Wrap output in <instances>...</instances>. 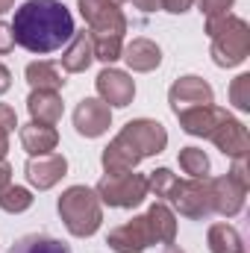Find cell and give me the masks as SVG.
<instances>
[{"label": "cell", "instance_id": "2", "mask_svg": "<svg viewBox=\"0 0 250 253\" xmlns=\"http://www.w3.org/2000/svg\"><path fill=\"white\" fill-rule=\"evenodd\" d=\"M206 36L212 42V62L218 68H239L250 56V24L233 12L206 18Z\"/></svg>", "mask_w": 250, "mask_h": 253}, {"label": "cell", "instance_id": "25", "mask_svg": "<svg viewBox=\"0 0 250 253\" xmlns=\"http://www.w3.org/2000/svg\"><path fill=\"white\" fill-rule=\"evenodd\" d=\"M180 183L183 180L171 168H156V171L147 174V191L156 194V197H162V200H174L177 191H180Z\"/></svg>", "mask_w": 250, "mask_h": 253}, {"label": "cell", "instance_id": "7", "mask_svg": "<svg viewBox=\"0 0 250 253\" xmlns=\"http://www.w3.org/2000/svg\"><path fill=\"white\" fill-rule=\"evenodd\" d=\"M121 135L129 138V144L141 153V159L147 156H156L168 147V129L153 121V118H132L121 126Z\"/></svg>", "mask_w": 250, "mask_h": 253}, {"label": "cell", "instance_id": "4", "mask_svg": "<svg viewBox=\"0 0 250 253\" xmlns=\"http://www.w3.org/2000/svg\"><path fill=\"white\" fill-rule=\"evenodd\" d=\"M94 191H97L100 203H106L112 209H135L150 194L147 191V177L144 174H135V171H126V174H103L100 183L94 186Z\"/></svg>", "mask_w": 250, "mask_h": 253}, {"label": "cell", "instance_id": "16", "mask_svg": "<svg viewBox=\"0 0 250 253\" xmlns=\"http://www.w3.org/2000/svg\"><path fill=\"white\" fill-rule=\"evenodd\" d=\"M27 112H30V121H36V124L56 126L62 121L65 103H62V97H59V91L33 88L30 97H27Z\"/></svg>", "mask_w": 250, "mask_h": 253}, {"label": "cell", "instance_id": "20", "mask_svg": "<svg viewBox=\"0 0 250 253\" xmlns=\"http://www.w3.org/2000/svg\"><path fill=\"white\" fill-rule=\"evenodd\" d=\"M21 144L30 156H44V153H53L56 144H59V132L56 126H47V124H30L21 126Z\"/></svg>", "mask_w": 250, "mask_h": 253}, {"label": "cell", "instance_id": "11", "mask_svg": "<svg viewBox=\"0 0 250 253\" xmlns=\"http://www.w3.org/2000/svg\"><path fill=\"white\" fill-rule=\"evenodd\" d=\"M209 141H212L224 156H230V159H242V156H248V150H250L248 126L242 124L236 115H230V112L221 115V121H218L215 129L209 132Z\"/></svg>", "mask_w": 250, "mask_h": 253}, {"label": "cell", "instance_id": "30", "mask_svg": "<svg viewBox=\"0 0 250 253\" xmlns=\"http://www.w3.org/2000/svg\"><path fill=\"white\" fill-rule=\"evenodd\" d=\"M230 177L242 186V189L250 191V177H248V156H242V159H233V168H230Z\"/></svg>", "mask_w": 250, "mask_h": 253}, {"label": "cell", "instance_id": "3", "mask_svg": "<svg viewBox=\"0 0 250 253\" xmlns=\"http://www.w3.org/2000/svg\"><path fill=\"white\" fill-rule=\"evenodd\" d=\"M56 212L62 218L65 230L74 239H91L103 224V203H100L97 191L88 186L65 189L56 200Z\"/></svg>", "mask_w": 250, "mask_h": 253}, {"label": "cell", "instance_id": "12", "mask_svg": "<svg viewBox=\"0 0 250 253\" xmlns=\"http://www.w3.org/2000/svg\"><path fill=\"white\" fill-rule=\"evenodd\" d=\"M112 126V109L100 97H83L74 109V129L83 138H100Z\"/></svg>", "mask_w": 250, "mask_h": 253}, {"label": "cell", "instance_id": "6", "mask_svg": "<svg viewBox=\"0 0 250 253\" xmlns=\"http://www.w3.org/2000/svg\"><path fill=\"white\" fill-rule=\"evenodd\" d=\"M168 103H171V112L180 115V112H186V109L212 106V103H215V91H212V85H209L203 77L186 74V77L174 80V85L168 88Z\"/></svg>", "mask_w": 250, "mask_h": 253}, {"label": "cell", "instance_id": "29", "mask_svg": "<svg viewBox=\"0 0 250 253\" xmlns=\"http://www.w3.org/2000/svg\"><path fill=\"white\" fill-rule=\"evenodd\" d=\"M197 6L206 18H215V15H227L236 6V0H197Z\"/></svg>", "mask_w": 250, "mask_h": 253}, {"label": "cell", "instance_id": "32", "mask_svg": "<svg viewBox=\"0 0 250 253\" xmlns=\"http://www.w3.org/2000/svg\"><path fill=\"white\" fill-rule=\"evenodd\" d=\"M194 6V0H162V9L171 12V15H183Z\"/></svg>", "mask_w": 250, "mask_h": 253}, {"label": "cell", "instance_id": "1", "mask_svg": "<svg viewBox=\"0 0 250 253\" xmlns=\"http://www.w3.org/2000/svg\"><path fill=\"white\" fill-rule=\"evenodd\" d=\"M12 39L24 50L44 56L65 47L74 39V15L62 0H27L15 9L12 18Z\"/></svg>", "mask_w": 250, "mask_h": 253}, {"label": "cell", "instance_id": "15", "mask_svg": "<svg viewBox=\"0 0 250 253\" xmlns=\"http://www.w3.org/2000/svg\"><path fill=\"white\" fill-rule=\"evenodd\" d=\"M138 162H141V153L129 144V138L121 135V132H118V135L103 147V153H100V165H103L106 174H126V171H135Z\"/></svg>", "mask_w": 250, "mask_h": 253}, {"label": "cell", "instance_id": "34", "mask_svg": "<svg viewBox=\"0 0 250 253\" xmlns=\"http://www.w3.org/2000/svg\"><path fill=\"white\" fill-rule=\"evenodd\" d=\"M132 6L141 9V12H159L162 9V0H132Z\"/></svg>", "mask_w": 250, "mask_h": 253}, {"label": "cell", "instance_id": "10", "mask_svg": "<svg viewBox=\"0 0 250 253\" xmlns=\"http://www.w3.org/2000/svg\"><path fill=\"white\" fill-rule=\"evenodd\" d=\"M94 85H97V97H100L109 109H124V106L132 103V97H135V80H132L126 71H118V68H112V65H106V68L97 74Z\"/></svg>", "mask_w": 250, "mask_h": 253}, {"label": "cell", "instance_id": "5", "mask_svg": "<svg viewBox=\"0 0 250 253\" xmlns=\"http://www.w3.org/2000/svg\"><path fill=\"white\" fill-rule=\"evenodd\" d=\"M77 9H80L83 21L88 24V36L91 39H100V36L124 39L126 18L112 0H77Z\"/></svg>", "mask_w": 250, "mask_h": 253}, {"label": "cell", "instance_id": "39", "mask_svg": "<svg viewBox=\"0 0 250 253\" xmlns=\"http://www.w3.org/2000/svg\"><path fill=\"white\" fill-rule=\"evenodd\" d=\"M162 253H186L183 248H177V245H165V251Z\"/></svg>", "mask_w": 250, "mask_h": 253}, {"label": "cell", "instance_id": "35", "mask_svg": "<svg viewBox=\"0 0 250 253\" xmlns=\"http://www.w3.org/2000/svg\"><path fill=\"white\" fill-rule=\"evenodd\" d=\"M12 183V165L6 159H0V189H6Z\"/></svg>", "mask_w": 250, "mask_h": 253}, {"label": "cell", "instance_id": "19", "mask_svg": "<svg viewBox=\"0 0 250 253\" xmlns=\"http://www.w3.org/2000/svg\"><path fill=\"white\" fill-rule=\"evenodd\" d=\"M227 109H221V106H197V109H186V112H180L177 115V121L183 126V132L188 135H197V138H209V132L215 129V124L221 121V115H224Z\"/></svg>", "mask_w": 250, "mask_h": 253}, {"label": "cell", "instance_id": "27", "mask_svg": "<svg viewBox=\"0 0 250 253\" xmlns=\"http://www.w3.org/2000/svg\"><path fill=\"white\" fill-rule=\"evenodd\" d=\"M177 159H180V168H183V174L194 177V180H203V177H209V156H206L200 147H183Z\"/></svg>", "mask_w": 250, "mask_h": 253}, {"label": "cell", "instance_id": "18", "mask_svg": "<svg viewBox=\"0 0 250 253\" xmlns=\"http://www.w3.org/2000/svg\"><path fill=\"white\" fill-rule=\"evenodd\" d=\"M94 62V44H91V36L83 30V33H74V39L68 42V47L62 50V71L65 74H83L88 71Z\"/></svg>", "mask_w": 250, "mask_h": 253}, {"label": "cell", "instance_id": "14", "mask_svg": "<svg viewBox=\"0 0 250 253\" xmlns=\"http://www.w3.org/2000/svg\"><path fill=\"white\" fill-rule=\"evenodd\" d=\"M209 191H212V212H215V215L233 218V215H239V212L245 209L248 189H242L230 174L209 180Z\"/></svg>", "mask_w": 250, "mask_h": 253}, {"label": "cell", "instance_id": "37", "mask_svg": "<svg viewBox=\"0 0 250 253\" xmlns=\"http://www.w3.org/2000/svg\"><path fill=\"white\" fill-rule=\"evenodd\" d=\"M6 153H9V132L0 129V159H6Z\"/></svg>", "mask_w": 250, "mask_h": 253}, {"label": "cell", "instance_id": "40", "mask_svg": "<svg viewBox=\"0 0 250 253\" xmlns=\"http://www.w3.org/2000/svg\"><path fill=\"white\" fill-rule=\"evenodd\" d=\"M112 3H115V6H121V3H126V0H112Z\"/></svg>", "mask_w": 250, "mask_h": 253}, {"label": "cell", "instance_id": "13", "mask_svg": "<svg viewBox=\"0 0 250 253\" xmlns=\"http://www.w3.org/2000/svg\"><path fill=\"white\" fill-rule=\"evenodd\" d=\"M27 183L39 191L53 189L56 183H62V177L68 174V159L62 153H44V156H30L24 165Z\"/></svg>", "mask_w": 250, "mask_h": 253}, {"label": "cell", "instance_id": "9", "mask_svg": "<svg viewBox=\"0 0 250 253\" xmlns=\"http://www.w3.org/2000/svg\"><path fill=\"white\" fill-rule=\"evenodd\" d=\"M106 245H109V251H115V253H141V251H147L150 245H156L147 215H132L126 224L115 227L109 233Z\"/></svg>", "mask_w": 250, "mask_h": 253}, {"label": "cell", "instance_id": "21", "mask_svg": "<svg viewBox=\"0 0 250 253\" xmlns=\"http://www.w3.org/2000/svg\"><path fill=\"white\" fill-rule=\"evenodd\" d=\"M144 215L150 221L156 245H174V239H177V212L165 200H156V203H150V209Z\"/></svg>", "mask_w": 250, "mask_h": 253}, {"label": "cell", "instance_id": "23", "mask_svg": "<svg viewBox=\"0 0 250 253\" xmlns=\"http://www.w3.org/2000/svg\"><path fill=\"white\" fill-rule=\"evenodd\" d=\"M209 253H245V242L233 224H212L206 233Z\"/></svg>", "mask_w": 250, "mask_h": 253}, {"label": "cell", "instance_id": "26", "mask_svg": "<svg viewBox=\"0 0 250 253\" xmlns=\"http://www.w3.org/2000/svg\"><path fill=\"white\" fill-rule=\"evenodd\" d=\"M33 191L24 189V186H6V189H0V209L3 212H9V215H21V212H27L30 206H33Z\"/></svg>", "mask_w": 250, "mask_h": 253}, {"label": "cell", "instance_id": "31", "mask_svg": "<svg viewBox=\"0 0 250 253\" xmlns=\"http://www.w3.org/2000/svg\"><path fill=\"white\" fill-rule=\"evenodd\" d=\"M15 126H18V115H15V109H12L9 103H0V129L12 132Z\"/></svg>", "mask_w": 250, "mask_h": 253}, {"label": "cell", "instance_id": "28", "mask_svg": "<svg viewBox=\"0 0 250 253\" xmlns=\"http://www.w3.org/2000/svg\"><path fill=\"white\" fill-rule=\"evenodd\" d=\"M230 103L239 112H250V74H239L230 83Z\"/></svg>", "mask_w": 250, "mask_h": 253}, {"label": "cell", "instance_id": "24", "mask_svg": "<svg viewBox=\"0 0 250 253\" xmlns=\"http://www.w3.org/2000/svg\"><path fill=\"white\" fill-rule=\"evenodd\" d=\"M6 253H71V248L62 245L59 239H53V236L30 233V236H21Z\"/></svg>", "mask_w": 250, "mask_h": 253}, {"label": "cell", "instance_id": "33", "mask_svg": "<svg viewBox=\"0 0 250 253\" xmlns=\"http://www.w3.org/2000/svg\"><path fill=\"white\" fill-rule=\"evenodd\" d=\"M12 47H15V39H12V27L0 21V56H3V53H9Z\"/></svg>", "mask_w": 250, "mask_h": 253}, {"label": "cell", "instance_id": "17", "mask_svg": "<svg viewBox=\"0 0 250 253\" xmlns=\"http://www.w3.org/2000/svg\"><path fill=\"white\" fill-rule=\"evenodd\" d=\"M121 59L135 74H150V71H156L162 65V47L156 42H150V39H132L129 44H124Z\"/></svg>", "mask_w": 250, "mask_h": 253}, {"label": "cell", "instance_id": "22", "mask_svg": "<svg viewBox=\"0 0 250 253\" xmlns=\"http://www.w3.org/2000/svg\"><path fill=\"white\" fill-rule=\"evenodd\" d=\"M24 77L30 83V88H44V91H59L65 85V77L59 65L47 62V59H36L24 68Z\"/></svg>", "mask_w": 250, "mask_h": 253}, {"label": "cell", "instance_id": "38", "mask_svg": "<svg viewBox=\"0 0 250 253\" xmlns=\"http://www.w3.org/2000/svg\"><path fill=\"white\" fill-rule=\"evenodd\" d=\"M12 6H15V0H0V15L12 12Z\"/></svg>", "mask_w": 250, "mask_h": 253}, {"label": "cell", "instance_id": "36", "mask_svg": "<svg viewBox=\"0 0 250 253\" xmlns=\"http://www.w3.org/2000/svg\"><path fill=\"white\" fill-rule=\"evenodd\" d=\"M12 88V74H9V68L0 62V94H6Z\"/></svg>", "mask_w": 250, "mask_h": 253}, {"label": "cell", "instance_id": "8", "mask_svg": "<svg viewBox=\"0 0 250 253\" xmlns=\"http://www.w3.org/2000/svg\"><path fill=\"white\" fill-rule=\"evenodd\" d=\"M177 206V212L188 221H206L212 215V191H209V177L194 180L188 177L186 183H180L177 197L171 200Z\"/></svg>", "mask_w": 250, "mask_h": 253}]
</instances>
